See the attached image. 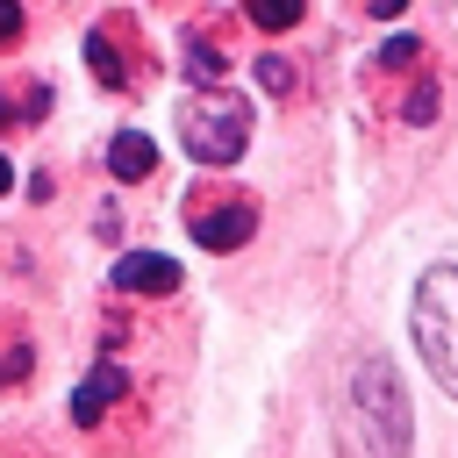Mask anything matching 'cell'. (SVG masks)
Wrapping results in <instances>:
<instances>
[{"label":"cell","mask_w":458,"mask_h":458,"mask_svg":"<svg viewBox=\"0 0 458 458\" xmlns=\"http://www.w3.org/2000/svg\"><path fill=\"white\" fill-rule=\"evenodd\" d=\"M408 437H415V422H408V386H401L394 358L386 351L358 358L344 379V401H336L344 458H408Z\"/></svg>","instance_id":"6da1fadb"},{"label":"cell","mask_w":458,"mask_h":458,"mask_svg":"<svg viewBox=\"0 0 458 458\" xmlns=\"http://www.w3.org/2000/svg\"><path fill=\"white\" fill-rule=\"evenodd\" d=\"M408 336L429 365V379L458 401V265H429L408 308Z\"/></svg>","instance_id":"7a4b0ae2"},{"label":"cell","mask_w":458,"mask_h":458,"mask_svg":"<svg viewBox=\"0 0 458 458\" xmlns=\"http://www.w3.org/2000/svg\"><path fill=\"white\" fill-rule=\"evenodd\" d=\"M179 143L193 165H236L250 143V107L229 86H200L179 100Z\"/></svg>","instance_id":"3957f363"},{"label":"cell","mask_w":458,"mask_h":458,"mask_svg":"<svg viewBox=\"0 0 458 458\" xmlns=\"http://www.w3.org/2000/svg\"><path fill=\"white\" fill-rule=\"evenodd\" d=\"M250 200H208V208H193V236H200V250H236V243H250Z\"/></svg>","instance_id":"277c9868"},{"label":"cell","mask_w":458,"mask_h":458,"mask_svg":"<svg viewBox=\"0 0 458 458\" xmlns=\"http://www.w3.org/2000/svg\"><path fill=\"white\" fill-rule=\"evenodd\" d=\"M122 386H129V379H122V365H114V358H107V365H93V372L72 386V422H79V429H93V422L122 401Z\"/></svg>","instance_id":"5b68a950"},{"label":"cell","mask_w":458,"mask_h":458,"mask_svg":"<svg viewBox=\"0 0 458 458\" xmlns=\"http://www.w3.org/2000/svg\"><path fill=\"white\" fill-rule=\"evenodd\" d=\"M114 286L122 293H172L179 286V265L165 250H129V258H114Z\"/></svg>","instance_id":"8992f818"},{"label":"cell","mask_w":458,"mask_h":458,"mask_svg":"<svg viewBox=\"0 0 458 458\" xmlns=\"http://www.w3.org/2000/svg\"><path fill=\"white\" fill-rule=\"evenodd\" d=\"M107 172H114V179H150V172H157V143H150L143 129H114V143H107Z\"/></svg>","instance_id":"52a82bcc"},{"label":"cell","mask_w":458,"mask_h":458,"mask_svg":"<svg viewBox=\"0 0 458 458\" xmlns=\"http://www.w3.org/2000/svg\"><path fill=\"white\" fill-rule=\"evenodd\" d=\"M186 72H193V86H222V79H229V57H222L215 43H193V50H186Z\"/></svg>","instance_id":"ba28073f"},{"label":"cell","mask_w":458,"mask_h":458,"mask_svg":"<svg viewBox=\"0 0 458 458\" xmlns=\"http://www.w3.org/2000/svg\"><path fill=\"white\" fill-rule=\"evenodd\" d=\"M243 14H250L258 29H293V21H301V0H243Z\"/></svg>","instance_id":"9c48e42d"},{"label":"cell","mask_w":458,"mask_h":458,"mask_svg":"<svg viewBox=\"0 0 458 458\" xmlns=\"http://www.w3.org/2000/svg\"><path fill=\"white\" fill-rule=\"evenodd\" d=\"M415 57H422V43H415V36H394V43H379V64H386V72H401V64H415Z\"/></svg>","instance_id":"30bf717a"},{"label":"cell","mask_w":458,"mask_h":458,"mask_svg":"<svg viewBox=\"0 0 458 458\" xmlns=\"http://www.w3.org/2000/svg\"><path fill=\"white\" fill-rule=\"evenodd\" d=\"M258 79H265V93H293V64L286 57H258Z\"/></svg>","instance_id":"8fae6325"},{"label":"cell","mask_w":458,"mask_h":458,"mask_svg":"<svg viewBox=\"0 0 458 458\" xmlns=\"http://www.w3.org/2000/svg\"><path fill=\"white\" fill-rule=\"evenodd\" d=\"M408 122L422 129V122H437V86H415V100H408Z\"/></svg>","instance_id":"7c38bea8"},{"label":"cell","mask_w":458,"mask_h":458,"mask_svg":"<svg viewBox=\"0 0 458 458\" xmlns=\"http://www.w3.org/2000/svg\"><path fill=\"white\" fill-rule=\"evenodd\" d=\"M14 36H21V7H14V0H0V50H7Z\"/></svg>","instance_id":"4fadbf2b"},{"label":"cell","mask_w":458,"mask_h":458,"mask_svg":"<svg viewBox=\"0 0 458 458\" xmlns=\"http://www.w3.org/2000/svg\"><path fill=\"white\" fill-rule=\"evenodd\" d=\"M365 7H372V14H379V21H394V14H401V7H408V0H365Z\"/></svg>","instance_id":"5bb4252c"},{"label":"cell","mask_w":458,"mask_h":458,"mask_svg":"<svg viewBox=\"0 0 458 458\" xmlns=\"http://www.w3.org/2000/svg\"><path fill=\"white\" fill-rule=\"evenodd\" d=\"M7 186H14V165H7V150H0V193H7Z\"/></svg>","instance_id":"9a60e30c"}]
</instances>
